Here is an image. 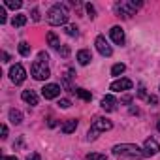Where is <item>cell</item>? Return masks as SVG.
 I'll return each mask as SVG.
<instances>
[{"instance_id":"cell-3","label":"cell","mask_w":160,"mask_h":160,"mask_svg":"<svg viewBox=\"0 0 160 160\" xmlns=\"http://www.w3.org/2000/svg\"><path fill=\"white\" fill-rule=\"evenodd\" d=\"M47 60H49V55L45 51H40L38 53V60H34L30 72H32V77L38 79V81H43V79H47L51 75L49 72V66H47Z\"/></svg>"},{"instance_id":"cell-13","label":"cell","mask_w":160,"mask_h":160,"mask_svg":"<svg viewBox=\"0 0 160 160\" xmlns=\"http://www.w3.org/2000/svg\"><path fill=\"white\" fill-rule=\"evenodd\" d=\"M21 98H23V102H27L28 106H38V94H36L34 91H23Z\"/></svg>"},{"instance_id":"cell-27","label":"cell","mask_w":160,"mask_h":160,"mask_svg":"<svg viewBox=\"0 0 160 160\" xmlns=\"http://www.w3.org/2000/svg\"><path fill=\"white\" fill-rule=\"evenodd\" d=\"M87 12H89V17H91V19L96 17V12H94V6H92V4H87Z\"/></svg>"},{"instance_id":"cell-7","label":"cell","mask_w":160,"mask_h":160,"mask_svg":"<svg viewBox=\"0 0 160 160\" xmlns=\"http://www.w3.org/2000/svg\"><path fill=\"white\" fill-rule=\"evenodd\" d=\"M60 85H57V83H49V85H45L43 89H42V96L45 98V100H53V98H58L60 96Z\"/></svg>"},{"instance_id":"cell-20","label":"cell","mask_w":160,"mask_h":160,"mask_svg":"<svg viewBox=\"0 0 160 160\" xmlns=\"http://www.w3.org/2000/svg\"><path fill=\"white\" fill-rule=\"evenodd\" d=\"M19 53H21L23 57H28V55H30V45H28L27 42H21V43H19Z\"/></svg>"},{"instance_id":"cell-6","label":"cell","mask_w":160,"mask_h":160,"mask_svg":"<svg viewBox=\"0 0 160 160\" xmlns=\"http://www.w3.org/2000/svg\"><path fill=\"white\" fill-rule=\"evenodd\" d=\"M10 79H12V83L21 85L25 79H27V72H25V68H23L21 64L12 66V68H10Z\"/></svg>"},{"instance_id":"cell-4","label":"cell","mask_w":160,"mask_h":160,"mask_svg":"<svg viewBox=\"0 0 160 160\" xmlns=\"http://www.w3.org/2000/svg\"><path fill=\"white\" fill-rule=\"evenodd\" d=\"M141 8V2H132V0H122V2H117L115 4V13L117 17H122V19H128L136 13V10Z\"/></svg>"},{"instance_id":"cell-9","label":"cell","mask_w":160,"mask_h":160,"mask_svg":"<svg viewBox=\"0 0 160 160\" xmlns=\"http://www.w3.org/2000/svg\"><path fill=\"white\" fill-rule=\"evenodd\" d=\"M158 151H160L158 141H156L154 138H147V139H145V145H143V152H145V156H154Z\"/></svg>"},{"instance_id":"cell-2","label":"cell","mask_w":160,"mask_h":160,"mask_svg":"<svg viewBox=\"0 0 160 160\" xmlns=\"http://www.w3.org/2000/svg\"><path fill=\"white\" fill-rule=\"evenodd\" d=\"M113 154L117 158H130V160H141V158H145V152L138 145H132V143L115 145L113 147Z\"/></svg>"},{"instance_id":"cell-30","label":"cell","mask_w":160,"mask_h":160,"mask_svg":"<svg viewBox=\"0 0 160 160\" xmlns=\"http://www.w3.org/2000/svg\"><path fill=\"white\" fill-rule=\"evenodd\" d=\"M147 102H149V104H152V106H156V102H158V100H156V96H152V94H151V96H147Z\"/></svg>"},{"instance_id":"cell-19","label":"cell","mask_w":160,"mask_h":160,"mask_svg":"<svg viewBox=\"0 0 160 160\" xmlns=\"http://www.w3.org/2000/svg\"><path fill=\"white\" fill-rule=\"evenodd\" d=\"M12 25H13V27H17V28H19V27H25V25H27V15H23V13L15 15V17H13V21H12Z\"/></svg>"},{"instance_id":"cell-12","label":"cell","mask_w":160,"mask_h":160,"mask_svg":"<svg viewBox=\"0 0 160 160\" xmlns=\"http://www.w3.org/2000/svg\"><path fill=\"white\" fill-rule=\"evenodd\" d=\"M100 106H102V109H106V111H113V109H115V106H117V100H115V96L108 94V96H104V98H102Z\"/></svg>"},{"instance_id":"cell-21","label":"cell","mask_w":160,"mask_h":160,"mask_svg":"<svg viewBox=\"0 0 160 160\" xmlns=\"http://www.w3.org/2000/svg\"><path fill=\"white\" fill-rule=\"evenodd\" d=\"M6 6L12 8V10H19L23 6V2H21V0H6Z\"/></svg>"},{"instance_id":"cell-14","label":"cell","mask_w":160,"mask_h":160,"mask_svg":"<svg viewBox=\"0 0 160 160\" xmlns=\"http://www.w3.org/2000/svg\"><path fill=\"white\" fill-rule=\"evenodd\" d=\"M75 128H77V119H68L60 126V132L62 134H72V132H75Z\"/></svg>"},{"instance_id":"cell-36","label":"cell","mask_w":160,"mask_h":160,"mask_svg":"<svg viewBox=\"0 0 160 160\" xmlns=\"http://www.w3.org/2000/svg\"><path fill=\"white\" fill-rule=\"evenodd\" d=\"M156 128H158V132H160V119H158V122H156Z\"/></svg>"},{"instance_id":"cell-35","label":"cell","mask_w":160,"mask_h":160,"mask_svg":"<svg viewBox=\"0 0 160 160\" xmlns=\"http://www.w3.org/2000/svg\"><path fill=\"white\" fill-rule=\"evenodd\" d=\"M2 160H17V156H2Z\"/></svg>"},{"instance_id":"cell-16","label":"cell","mask_w":160,"mask_h":160,"mask_svg":"<svg viewBox=\"0 0 160 160\" xmlns=\"http://www.w3.org/2000/svg\"><path fill=\"white\" fill-rule=\"evenodd\" d=\"M47 43H49L53 49H58V47L62 45V43H60V40L57 38V34H55V32H49V34H47Z\"/></svg>"},{"instance_id":"cell-10","label":"cell","mask_w":160,"mask_h":160,"mask_svg":"<svg viewBox=\"0 0 160 160\" xmlns=\"http://www.w3.org/2000/svg\"><path fill=\"white\" fill-rule=\"evenodd\" d=\"M132 81H130V79H126V77H122V79H117V81H113L111 83V91L113 92H122V91H128V89H132Z\"/></svg>"},{"instance_id":"cell-31","label":"cell","mask_w":160,"mask_h":160,"mask_svg":"<svg viewBox=\"0 0 160 160\" xmlns=\"http://www.w3.org/2000/svg\"><path fill=\"white\" fill-rule=\"evenodd\" d=\"M6 138H8V126L2 124V139H6Z\"/></svg>"},{"instance_id":"cell-24","label":"cell","mask_w":160,"mask_h":160,"mask_svg":"<svg viewBox=\"0 0 160 160\" xmlns=\"http://www.w3.org/2000/svg\"><path fill=\"white\" fill-rule=\"evenodd\" d=\"M57 51H58V55H60V57H64V58H68V57H70V47H68V45H60Z\"/></svg>"},{"instance_id":"cell-17","label":"cell","mask_w":160,"mask_h":160,"mask_svg":"<svg viewBox=\"0 0 160 160\" xmlns=\"http://www.w3.org/2000/svg\"><path fill=\"white\" fill-rule=\"evenodd\" d=\"M10 121H12L13 124H21V122H23V113L17 111V109H12V111H10Z\"/></svg>"},{"instance_id":"cell-32","label":"cell","mask_w":160,"mask_h":160,"mask_svg":"<svg viewBox=\"0 0 160 160\" xmlns=\"http://www.w3.org/2000/svg\"><path fill=\"white\" fill-rule=\"evenodd\" d=\"M27 160H42V158H40V154H38V152H32Z\"/></svg>"},{"instance_id":"cell-25","label":"cell","mask_w":160,"mask_h":160,"mask_svg":"<svg viewBox=\"0 0 160 160\" xmlns=\"http://www.w3.org/2000/svg\"><path fill=\"white\" fill-rule=\"evenodd\" d=\"M66 34H68V36H77V34H79V32H77V27H75V25L66 27Z\"/></svg>"},{"instance_id":"cell-28","label":"cell","mask_w":160,"mask_h":160,"mask_svg":"<svg viewBox=\"0 0 160 160\" xmlns=\"http://www.w3.org/2000/svg\"><path fill=\"white\" fill-rule=\"evenodd\" d=\"M0 23H6V10L0 6Z\"/></svg>"},{"instance_id":"cell-22","label":"cell","mask_w":160,"mask_h":160,"mask_svg":"<svg viewBox=\"0 0 160 160\" xmlns=\"http://www.w3.org/2000/svg\"><path fill=\"white\" fill-rule=\"evenodd\" d=\"M124 70H126V66H124V64H115V66L111 68V75H121Z\"/></svg>"},{"instance_id":"cell-33","label":"cell","mask_w":160,"mask_h":160,"mask_svg":"<svg viewBox=\"0 0 160 160\" xmlns=\"http://www.w3.org/2000/svg\"><path fill=\"white\" fill-rule=\"evenodd\" d=\"M138 94H139V96H141V98H145V87H143V85H141V87H139V92H138Z\"/></svg>"},{"instance_id":"cell-8","label":"cell","mask_w":160,"mask_h":160,"mask_svg":"<svg viewBox=\"0 0 160 160\" xmlns=\"http://www.w3.org/2000/svg\"><path fill=\"white\" fill-rule=\"evenodd\" d=\"M94 45H96V49H98V53L102 57H111L113 55V49H111V45L108 43V40L104 36H98L96 42H94Z\"/></svg>"},{"instance_id":"cell-11","label":"cell","mask_w":160,"mask_h":160,"mask_svg":"<svg viewBox=\"0 0 160 160\" xmlns=\"http://www.w3.org/2000/svg\"><path fill=\"white\" fill-rule=\"evenodd\" d=\"M109 36H111V40L117 43V45H122L124 43V30L121 28V27H111V30H109Z\"/></svg>"},{"instance_id":"cell-29","label":"cell","mask_w":160,"mask_h":160,"mask_svg":"<svg viewBox=\"0 0 160 160\" xmlns=\"http://www.w3.org/2000/svg\"><path fill=\"white\" fill-rule=\"evenodd\" d=\"M32 19H34V21H40V12H38V8L32 10Z\"/></svg>"},{"instance_id":"cell-1","label":"cell","mask_w":160,"mask_h":160,"mask_svg":"<svg viewBox=\"0 0 160 160\" xmlns=\"http://www.w3.org/2000/svg\"><path fill=\"white\" fill-rule=\"evenodd\" d=\"M68 19H70V12H68L66 4H60V2L53 4L47 12V21L53 27H62V25L68 23Z\"/></svg>"},{"instance_id":"cell-26","label":"cell","mask_w":160,"mask_h":160,"mask_svg":"<svg viewBox=\"0 0 160 160\" xmlns=\"http://www.w3.org/2000/svg\"><path fill=\"white\" fill-rule=\"evenodd\" d=\"M58 106H60L62 109H68V108L72 106V102H70L68 98H62V100H58Z\"/></svg>"},{"instance_id":"cell-18","label":"cell","mask_w":160,"mask_h":160,"mask_svg":"<svg viewBox=\"0 0 160 160\" xmlns=\"http://www.w3.org/2000/svg\"><path fill=\"white\" fill-rule=\"evenodd\" d=\"M73 92L81 98V100H85V102H91V100H92V94H91L89 91H85V89H75Z\"/></svg>"},{"instance_id":"cell-15","label":"cell","mask_w":160,"mask_h":160,"mask_svg":"<svg viewBox=\"0 0 160 160\" xmlns=\"http://www.w3.org/2000/svg\"><path fill=\"white\" fill-rule=\"evenodd\" d=\"M77 60H79V64L81 66H87L91 60H92V55H91V51H87V49H81L77 53Z\"/></svg>"},{"instance_id":"cell-5","label":"cell","mask_w":160,"mask_h":160,"mask_svg":"<svg viewBox=\"0 0 160 160\" xmlns=\"http://www.w3.org/2000/svg\"><path fill=\"white\" fill-rule=\"evenodd\" d=\"M111 126H113V124H111L109 119H106V117H96V119L92 121L91 128H89L87 138H89V139H96L98 134H102V132H106V130H111Z\"/></svg>"},{"instance_id":"cell-23","label":"cell","mask_w":160,"mask_h":160,"mask_svg":"<svg viewBox=\"0 0 160 160\" xmlns=\"http://www.w3.org/2000/svg\"><path fill=\"white\" fill-rule=\"evenodd\" d=\"M85 160H106V154H102V152H91V154L85 156Z\"/></svg>"},{"instance_id":"cell-34","label":"cell","mask_w":160,"mask_h":160,"mask_svg":"<svg viewBox=\"0 0 160 160\" xmlns=\"http://www.w3.org/2000/svg\"><path fill=\"white\" fill-rule=\"evenodd\" d=\"M2 58H4V62H8L10 60V55L8 53H2Z\"/></svg>"}]
</instances>
